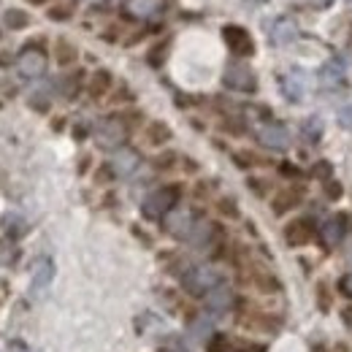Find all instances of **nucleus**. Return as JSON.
I'll list each match as a JSON object with an SVG mask.
<instances>
[{
  "label": "nucleus",
  "instance_id": "obj_42",
  "mask_svg": "<svg viewBox=\"0 0 352 352\" xmlns=\"http://www.w3.org/2000/svg\"><path fill=\"white\" fill-rule=\"evenodd\" d=\"M336 122H339V128H344V131H352V103H347V106H342V109H339V114H336Z\"/></svg>",
  "mask_w": 352,
  "mask_h": 352
},
{
  "label": "nucleus",
  "instance_id": "obj_11",
  "mask_svg": "<svg viewBox=\"0 0 352 352\" xmlns=\"http://www.w3.org/2000/svg\"><path fill=\"white\" fill-rule=\"evenodd\" d=\"M317 222L311 217H296L285 225L282 236H285V244L290 250H301V247H309L311 241H317Z\"/></svg>",
  "mask_w": 352,
  "mask_h": 352
},
{
  "label": "nucleus",
  "instance_id": "obj_47",
  "mask_svg": "<svg viewBox=\"0 0 352 352\" xmlns=\"http://www.w3.org/2000/svg\"><path fill=\"white\" fill-rule=\"evenodd\" d=\"M279 171H282L285 176H301L298 166H293V163H282V166H279Z\"/></svg>",
  "mask_w": 352,
  "mask_h": 352
},
{
  "label": "nucleus",
  "instance_id": "obj_22",
  "mask_svg": "<svg viewBox=\"0 0 352 352\" xmlns=\"http://www.w3.org/2000/svg\"><path fill=\"white\" fill-rule=\"evenodd\" d=\"M87 74L82 71V68H76V71H71V74H65L60 82H57V92L65 98V100H76L79 98V92L82 89H87Z\"/></svg>",
  "mask_w": 352,
  "mask_h": 352
},
{
  "label": "nucleus",
  "instance_id": "obj_18",
  "mask_svg": "<svg viewBox=\"0 0 352 352\" xmlns=\"http://www.w3.org/2000/svg\"><path fill=\"white\" fill-rule=\"evenodd\" d=\"M171 138H174V131H171V125L163 122V120H149V122H144V128H141V141H144L146 146H152V149H163L166 144H171Z\"/></svg>",
  "mask_w": 352,
  "mask_h": 352
},
{
  "label": "nucleus",
  "instance_id": "obj_48",
  "mask_svg": "<svg viewBox=\"0 0 352 352\" xmlns=\"http://www.w3.org/2000/svg\"><path fill=\"white\" fill-rule=\"evenodd\" d=\"M87 133H89L87 125H76V128H74V138H76V141H85V138H87Z\"/></svg>",
  "mask_w": 352,
  "mask_h": 352
},
{
  "label": "nucleus",
  "instance_id": "obj_6",
  "mask_svg": "<svg viewBox=\"0 0 352 352\" xmlns=\"http://www.w3.org/2000/svg\"><path fill=\"white\" fill-rule=\"evenodd\" d=\"M204 220L192 206H176L174 212H168L160 225H163V233H168L176 241H190L192 230L198 228V222Z\"/></svg>",
  "mask_w": 352,
  "mask_h": 352
},
{
  "label": "nucleus",
  "instance_id": "obj_10",
  "mask_svg": "<svg viewBox=\"0 0 352 352\" xmlns=\"http://www.w3.org/2000/svg\"><path fill=\"white\" fill-rule=\"evenodd\" d=\"M347 233H350V214H344V212L342 214H331L317 228V239H320V244L325 250H336L347 239Z\"/></svg>",
  "mask_w": 352,
  "mask_h": 352
},
{
  "label": "nucleus",
  "instance_id": "obj_31",
  "mask_svg": "<svg viewBox=\"0 0 352 352\" xmlns=\"http://www.w3.org/2000/svg\"><path fill=\"white\" fill-rule=\"evenodd\" d=\"M344 79V65L339 63V60H331V63H325L322 68H320V82H325V85H339Z\"/></svg>",
  "mask_w": 352,
  "mask_h": 352
},
{
  "label": "nucleus",
  "instance_id": "obj_44",
  "mask_svg": "<svg viewBox=\"0 0 352 352\" xmlns=\"http://www.w3.org/2000/svg\"><path fill=\"white\" fill-rule=\"evenodd\" d=\"M265 184H268L265 179H250V182H247V187H250L255 195H261V198H263L265 192H268V187H265Z\"/></svg>",
  "mask_w": 352,
  "mask_h": 352
},
{
  "label": "nucleus",
  "instance_id": "obj_46",
  "mask_svg": "<svg viewBox=\"0 0 352 352\" xmlns=\"http://www.w3.org/2000/svg\"><path fill=\"white\" fill-rule=\"evenodd\" d=\"M182 168H184L187 174H195V171H198V163H195L192 157H184V155H182Z\"/></svg>",
  "mask_w": 352,
  "mask_h": 352
},
{
  "label": "nucleus",
  "instance_id": "obj_41",
  "mask_svg": "<svg viewBox=\"0 0 352 352\" xmlns=\"http://www.w3.org/2000/svg\"><path fill=\"white\" fill-rule=\"evenodd\" d=\"M135 100V95H133V89L128 85H120L117 92L111 95V103H133Z\"/></svg>",
  "mask_w": 352,
  "mask_h": 352
},
{
  "label": "nucleus",
  "instance_id": "obj_37",
  "mask_svg": "<svg viewBox=\"0 0 352 352\" xmlns=\"http://www.w3.org/2000/svg\"><path fill=\"white\" fill-rule=\"evenodd\" d=\"M28 106H30L33 111H38V114H49V109H52V98H49L46 92H33L30 100H28Z\"/></svg>",
  "mask_w": 352,
  "mask_h": 352
},
{
  "label": "nucleus",
  "instance_id": "obj_40",
  "mask_svg": "<svg viewBox=\"0 0 352 352\" xmlns=\"http://www.w3.org/2000/svg\"><path fill=\"white\" fill-rule=\"evenodd\" d=\"M166 49H168V41L152 46V52H149V65H152V68H160V65H163V60H166Z\"/></svg>",
  "mask_w": 352,
  "mask_h": 352
},
{
  "label": "nucleus",
  "instance_id": "obj_15",
  "mask_svg": "<svg viewBox=\"0 0 352 352\" xmlns=\"http://www.w3.org/2000/svg\"><path fill=\"white\" fill-rule=\"evenodd\" d=\"M307 192L301 184H287V187H279L274 195H271V212L274 217H285L290 212H296L301 204H304Z\"/></svg>",
  "mask_w": 352,
  "mask_h": 352
},
{
  "label": "nucleus",
  "instance_id": "obj_17",
  "mask_svg": "<svg viewBox=\"0 0 352 352\" xmlns=\"http://www.w3.org/2000/svg\"><path fill=\"white\" fill-rule=\"evenodd\" d=\"M109 163H111L117 179H128V176H133L144 166V157H141V152L135 146H122V149L111 152V160Z\"/></svg>",
  "mask_w": 352,
  "mask_h": 352
},
{
  "label": "nucleus",
  "instance_id": "obj_53",
  "mask_svg": "<svg viewBox=\"0 0 352 352\" xmlns=\"http://www.w3.org/2000/svg\"><path fill=\"white\" fill-rule=\"evenodd\" d=\"M333 352H350V347H347V344H336V347H333Z\"/></svg>",
  "mask_w": 352,
  "mask_h": 352
},
{
  "label": "nucleus",
  "instance_id": "obj_7",
  "mask_svg": "<svg viewBox=\"0 0 352 352\" xmlns=\"http://www.w3.org/2000/svg\"><path fill=\"white\" fill-rule=\"evenodd\" d=\"M222 85L230 89V92L255 95L258 92V74L244 60H233V63H228V68L222 74Z\"/></svg>",
  "mask_w": 352,
  "mask_h": 352
},
{
  "label": "nucleus",
  "instance_id": "obj_2",
  "mask_svg": "<svg viewBox=\"0 0 352 352\" xmlns=\"http://www.w3.org/2000/svg\"><path fill=\"white\" fill-rule=\"evenodd\" d=\"M220 285H225V271L214 263H192L179 276V290L192 301H204Z\"/></svg>",
  "mask_w": 352,
  "mask_h": 352
},
{
  "label": "nucleus",
  "instance_id": "obj_28",
  "mask_svg": "<svg viewBox=\"0 0 352 352\" xmlns=\"http://www.w3.org/2000/svg\"><path fill=\"white\" fill-rule=\"evenodd\" d=\"M176 166H182V155L174 152V149H166V152H160V155L152 157V168H155L157 174H163V171H174Z\"/></svg>",
  "mask_w": 352,
  "mask_h": 352
},
{
  "label": "nucleus",
  "instance_id": "obj_54",
  "mask_svg": "<svg viewBox=\"0 0 352 352\" xmlns=\"http://www.w3.org/2000/svg\"><path fill=\"white\" fill-rule=\"evenodd\" d=\"M350 3H352V0H350Z\"/></svg>",
  "mask_w": 352,
  "mask_h": 352
},
{
  "label": "nucleus",
  "instance_id": "obj_3",
  "mask_svg": "<svg viewBox=\"0 0 352 352\" xmlns=\"http://www.w3.org/2000/svg\"><path fill=\"white\" fill-rule=\"evenodd\" d=\"M182 195H184V187H182L179 182L157 184V187L141 201V214H144V220L160 222L168 212H174L176 206H182Z\"/></svg>",
  "mask_w": 352,
  "mask_h": 352
},
{
  "label": "nucleus",
  "instance_id": "obj_8",
  "mask_svg": "<svg viewBox=\"0 0 352 352\" xmlns=\"http://www.w3.org/2000/svg\"><path fill=\"white\" fill-rule=\"evenodd\" d=\"M255 141L268 152H287L293 146V133L279 120H265L263 125L255 131Z\"/></svg>",
  "mask_w": 352,
  "mask_h": 352
},
{
  "label": "nucleus",
  "instance_id": "obj_32",
  "mask_svg": "<svg viewBox=\"0 0 352 352\" xmlns=\"http://www.w3.org/2000/svg\"><path fill=\"white\" fill-rule=\"evenodd\" d=\"M214 209H217V214L225 217V220H239V217H241V212H239V201H236L233 195H222V198H217Z\"/></svg>",
  "mask_w": 352,
  "mask_h": 352
},
{
  "label": "nucleus",
  "instance_id": "obj_27",
  "mask_svg": "<svg viewBox=\"0 0 352 352\" xmlns=\"http://www.w3.org/2000/svg\"><path fill=\"white\" fill-rule=\"evenodd\" d=\"M30 22L33 19H30V14L25 8H6V14H3V25L8 30H28Z\"/></svg>",
  "mask_w": 352,
  "mask_h": 352
},
{
  "label": "nucleus",
  "instance_id": "obj_9",
  "mask_svg": "<svg viewBox=\"0 0 352 352\" xmlns=\"http://www.w3.org/2000/svg\"><path fill=\"white\" fill-rule=\"evenodd\" d=\"M206 352H268L263 342L250 339V336H236V333H222L217 331L206 344Z\"/></svg>",
  "mask_w": 352,
  "mask_h": 352
},
{
  "label": "nucleus",
  "instance_id": "obj_39",
  "mask_svg": "<svg viewBox=\"0 0 352 352\" xmlns=\"http://www.w3.org/2000/svg\"><path fill=\"white\" fill-rule=\"evenodd\" d=\"M336 293H339L342 298L352 301V271H347V274L339 276V282H336Z\"/></svg>",
  "mask_w": 352,
  "mask_h": 352
},
{
  "label": "nucleus",
  "instance_id": "obj_34",
  "mask_svg": "<svg viewBox=\"0 0 352 352\" xmlns=\"http://www.w3.org/2000/svg\"><path fill=\"white\" fill-rule=\"evenodd\" d=\"M92 179H95V184H100V187H106V184H111V182H117V174H114V168H111V163L106 160V163H100L95 171H92Z\"/></svg>",
  "mask_w": 352,
  "mask_h": 352
},
{
  "label": "nucleus",
  "instance_id": "obj_43",
  "mask_svg": "<svg viewBox=\"0 0 352 352\" xmlns=\"http://www.w3.org/2000/svg\"><path fill=\"white\" fill-rule=\"evenodd\" d=\"M311 174H314V176H320L322 182H325V179H331V163H328V160H320V163H314V168H311Z\"/></svg>",
  "mask_w": 352,
  "mask_h": 352
},
{
  "label": "nucleus",
  "instance_id": "obj_26",
  "mask_svg": "<svg viewBox=\"0 0 352 352\" xmlns=\"http://www.w3.org/2000/svg\"><path fill=\"white\" fill-rule=\"evenodd\" d=\"M0 225H3V230H6V236L11 241H16V239H22L28 233V220L22 214H16V212H6L0 217Z\"/></svg>",
  "mask_w": 352,
  "mask_h": 352
},
{
  "label": "nucleus",
  "instance_id": "obj_20",
  "mask_svg": "<svg viewBox=\"0 0 352 352\" xmlns=\"http://www.w3.org/2000/svg\"><path fill=\"white\" fill-rule=\"evenodd\" d=\"M296 38H298V25H296V19H290V16H276V19L271 22L268 41L274 46H287V44H293Z\"/></svg>",
  "mask_w": 352,
  "mask_h": 352
},
{
  "label": "nucleus",
  "instance_id": "obj_49",
  "mask_svg": "<svg viewBox=\"0 0 352 352\" xmlns=\"http://www.w3.org/2000/svg\"><path fill=\"white\" fill-rule=\"evenodd\" d=\"M89 163H92V157H89V155H82V160H79V174H87Z\"/></svg>",
  "mask_w": 352,
  "mask_h": 352
},
{
  "label": "nucleus",
  "instance_id": "obj_5",
  "mask_svg": "<svg viewBox=\"0 0 352 352\" xmlns=\"http://www.w3.org/2000/svg\"><path fill=\"white\" fill-rule=\"evenodd\" d=\"M236 276H239V282H241L247 290H252V293H258V296H279V293H282L279 276H276L265 263L255 261V258H250L247 263L241 265V268L236 271Z\"/></svg>",
  "mask_w": 352,
  "mask_h": 352
},
{
  "label": "nucleus",
  "instance_id": "obj_30",
  "mask_svg": "<svg viewBox=\"0 0 352 352\" xmlns=\"http://www.w3.org/2000/svg\"><path fill=\"white\" fill-rule=\"evenodd\" d=\"M233 163H236V168L250 171V168L263 166V157H261V155H255L252 149H236V152H233Z\"/></svg>",
  "mask_w": 352,
  "mask_h": 352
},
{
  "label": "nucleus",
  "instance_id": "obj_12",
  "mask_svg": "<svg viewBox=\"0 0 352 352\" xmlns=\"http://www.w3.org/2000/svg\"><path fill=\"white\" fill-rule=\"evenodd\" d=\"M222 41L228 46V52H230L233 57H239V60L255 54V38H252L250 30L241 28V25H222Z\"/></svg>",
  "mask_w": 352,
  "mask_h": 352
},
{
  "label": "nucleus",
  "instance_id": "obj_23",
  "mask_svg": "<svg viewBox=\"0 0 352 352\" xmlns=\"http://www.w3.org/2000/svg\"><path fill=\"white\" fill-rule=\"evenodd\" d=\"M279 87H282V95L290 100V103H301L304 95H307V82L301 76V71H290L279 79Z\"/></svg>",
  "mask_w": 352,
  "mask_h": 352
},
{
  "label": "nucleus",
  "instance_id": "obj_1",
  "mask_svg": "<svg viewBox=\"0 0 352 352\" xmlns=\"http://www.w3.org/2000/svg\"><path fill=\"white\" fill-rule=\"evenodd\" d=\"M233 320L241 331L247 333H255V336H274L282 331V314L276 311H268L261 304H255L252 298L241 296L239 298V307L233 311Z\"/></svg>",
  "mask_w": 352,
  "mask_h": 352
},
{
  "label": "nucleus",
  "instance_id": "obj_14",
  "mask_svg": "<svg viewBox=\"0 0 352 352\" xmlns=\"http://www.w3.org/2000/svg\"><path fill=\"white\" fill-rule=\"evenodd\" d=\"M239 293L225 282L220 287H214L206 298H204V311H209L212 317H222V314H233L239 307Z\"/></svg>",
  "mask_w": 352,
  "mask_h": 352
},
{
  "label": "nucleus",
  "instance_id": "obj_50",
  "mask_svg": "<svg viewBox=\"0 0 352 352\" xmlns=\"http://www.w3.org/2000/svg\"><path fill=\"white\" fill-rule=\"evenodd\" d=\"M331 3H333V0H311V6H314V8H328Z\"/></svg>",
  "mask_w": 352,
  "mask_h": 352
},
{
  "label": "nucleus",
  "instance_id": "obj_38",
  "mask_svg": "<svg viewBox=\"0 0 352 352\" xmlns=\"http://www.w3.org/2000/svg\"><path fill=\"white\" fill-rule=\"evenodd\" d=\"M322 192H325V198H328V201H339V198L344 195V187H342V182H339V179H333V176H331V179H325V182H322Z\"/></svg>",
  "mask_w": 352,
  "mask_h": 352
},
{
  "label": "nucleus",
  "instance_id": "obj_4",
  "mask_svg": "<svg viewBox=\"0 0 352 352\" xmlns=\"http://www.w3.org/2000/svg\"><path fill=\"white\" fill-rule=\"evenodd\" d=\"M131 122L125 120L122 111H114L103 120H98V125L92 128V138L98 144V149L103 152H117L122 146H128V138H131Z\"/></svg>",
  "mask_w": 352,
  "mask_h": 352
},
{
  "label": "nucleus",
  "instance_id": "obj_51",
  "mask_svg": "<svg viewBox=\"0 0 352 352\" xmlns=\"http://www.w3.org/2000/svg\"><path fill=\"white\" fill-rule=\"evenodd\" d=\"M344 322L352 325V309H344Z\"/></svg>",
  "mask_w": 352,
  "mask_h": 352
},
{
  "label": "nucleus",
  "instance_id": "obj_25",
  "mask_svg": "<svg viewBox=\"0 0 352 352\" xmlns=\"http://www.w3.org/2000/svg\"><path fill=\"white\" fill-rule=\"evenodd\" d=\"M160 8H163V0H128L125 3V14L131 19H152Z\"/></svg>",
  "mask_w": 352,
  "mask_h": 352
},
{
  "label": "nucleus",
  "instance_id": "obj_19",
  "mask_svg": "<svg viewBox=\"0 0 352 352\" xmlns=\"http://www.w3.org/2000/svg\"><path fill=\"white\" fill-rule=\"evenodd\" d=\"M111 89H114V74L109 71V68H98V71H92L87 79V98L89 100H103V98H109L111 95Z\"/></svg>",
  "mask_w": 352,
  "mask_h": 352
},
{
  "label": "nucleus",
  "instance_id": "obj_36",
  "mask_svg": "<svg viewBox=\"0 0 352 352\" xmlns=\"http://www.w3.org/2000/svg\"><path fill=\"white\" fill-rule=\"evenodd\" d=\"M71 16H74V6H68V3L52 6V8L46 11V19H52V22H68Z\"/></svg>",
  "mask_w": 352,
  "mask_h": 352
},
{
  "label": "nucleus",
  "instance_id": "obj_24",
  "mask_svg": "<svg viewBox=\"0 0 352 352\" xmlns=\"http://www.w3.org/2000/svg\"><path fill=\"white\" fill-rule=\"evenodd\" d=\"M52 57L60 68H74L79 63V46L68 38H57L54 46H52Z\"/></svg>",
  "mask_w": 352,
  "mask_h": 352
},
{
  "label": "nucleus",
  "instance_id": "obj_29",
  "mask_svg": "<svg viewBox=\"0 0 352 352\" xmlns=\"http://www.w3.org/2000/svg\"><path fill=\"white\" fill-rule=\"evenodd\" d=\"M314 304L317 309L322 311V314H328L331 309H333V290H331V285L328 282H317V287H314Z\"/></svg>",
  "mask_w": 352,
  "mask_h": 352
},
{
  "label": "nucleus",
  "instance_id": "obj_21",
  "mask_svg": "<svg viewBox=\"0 0 352 352\" xmlns=\"http://www.w3.org/2000/svg\"><path fill=\"white\" fill-rule=\"evenodd\" d=\"M54 279V261L52 258H41L38 263L33 265V276H30V293L38 298L46 287Z\"/></svg>",
  "mask_w": 352,
  "mask_h": 352
},
{
  "label": "nucleus",
  "instance_id": "obj_52",
  "mask_svg": "<svg viewBox=\"0 0 352 352\" xmlns=\"http://www.w3.org/2000/svg\"><path fill=\"white\" fill-rule=\"evenodd\" d=\"M28 3H30V6H49L52 0H28Z\"/></svg>",
  "mask_w": 352,
  "mask_h": 352
},
{
  "label": "nucleus",
  "instance_id": "obj_35",
  "mask_svg": "<svg viewBox=\"0 0 352 352\" xmlns=\"http://www.w3.org/2000/svg\"><path fill=\"white\" fill-rule=\"evenodd\" d=\"M157 352H190V350H187V342L182 336L171 333V336H163V342L157 344Z\"/></svg>",
  "mask_w": 352,
  "mask_h": 352
},
{
  "label": "nucleus",
  "instance_id": "obj_45",
  "mask_svg": "<svg viewBox=\"0 0 352 352\" xmlns=\"http://www.w3.org/2000/svg\"><path fill=\"white\" fill-rule=\"evenodd\" d=\"M209 195H212V182H198L195 184V198H204L206 201Z\"/></svg>",
  "mask_w": 352,
  "mask_h": 352
},
{
  "label": "nucleus",
  "instance_id": "obj_13",
  "mask_svg": "<svg viewBox=\"0 0 352 352\" xmlns=\"http://www.w3.org/2000/svg\"><path fill=\"white\" fill-rule=\"evenodd\" d=\"M46 68H49V57H46V52L41 46H25L22 49V54L16 57V71L25 76V79H41L46 74Z\"/></svg>",
  "mask_w": 352,
  "mask_h": 352
},
{
  "label": "nucleus",
  "instance_id": "obj_16",
  "mask_svg": "<svg viewBox=\"0 0 352 352\" xmlns=\"http://www.w3.org/2000/svg\"><path fill=\"white\" fill-rule=\"evenodd\" d=\"M214 320H217V317H212L209 311H192V314L184 320V325H187V339H190V342H198V344H206V342L217 333Z\"/></svg>",
  "mask_w": 352,
  "mask_h": 352
},
{
  "label": "nucleus",
  "instance_id": "obj_33",
  "mask_svg": "<svg viewBox=\"0 0 352 352\" xmlns=\"http://www.w3.org/2000/svg\"><path fill=\"white\" fill-rule=\"evenodd\" d=\"M322 131H325V128H322V120H320V117H309V120L301 122V135L307 138L309 144H317V141L322 138Z\"/></svg>",
  "mask_w": 352,
  "mask_h": 352
}]
</instances>
